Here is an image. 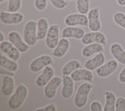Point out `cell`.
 I'll return each instance as SVG.
<instances>
[{"label": "cell", "instance_id": "cell-1", "mask_svg": "<svg viewBox=\"0 0 125 111\" xmlns=\"http://www.w3.org/2000/svg\"><path fill=\"white\" fill-rule=\"evenodd\" d=\"M27 88L22 84H19L15 92L8 99V105L9 107L13 110L19 109L27 98Z\"/></svg>", "mask_w": 125, "mask_h": 111}, {"label": "cell", "instance_id": "cell-2", "mask_svg": "<svg viewBox=\"0 0 125 111\" xmlns=\"http://www.w3.org/2000/svg\"><path fill=\"white\" fill-rule=\"evenodd\" d=\"M92 87V85L88 82H84L79 86L74 98V103L76 107L81 108L86 104L88 95Z\"/></svg>", "mask_w": 125, "mask_h": 111}, {"label": "cell", "instance_id": "cell-3", "mask_svg": "<svg viewBox=\"0 0 125 111\" xmlns=\"http://www.w3.org/2000/svg\"><path fill=\"white\" fill-rule=\"evenodd\" d=\"M37 22L30 20L24 25L23 34L25 42L30 46H33L37 42Z\"/></svg>", "mask_w": 125, "mask_h": 111}, {"label": "cell", "instance_id": "cell-4", "mask_svg": "<svg viewBox=\"0 0 125 111\" xmlns=\"http://www.w3.org/2000/svg\"><path fill=\"white\" fill-rule=\"evenodd\" d=\"M54 61L49 55H43L34 59L30 63L29 67L31 71L38 72L48 66L52 65Z\"/></svg>", "mask_w": 125, "mask_h": 111}, {"label": "cell", "instance_id": "cell-5", "mask_svg": "<svg viewBox=\"0 0 125 111\" xmlns=\"http://www.w3.org/2000/svg\"><path fill=\"white\" fill-rule=\"evenodd\" d=\"M81 40L82 44L85 45L92 43H99L104 45L106 42L105 35L99 31L87 32Z\"/></svg>", "mask_w": 125, "mask_h": 111}, {"label": "cell", "instance_id": "cell-6", "mask_svg": "<svg viewBox=\"0 0 125 111\" xmlns=\"http://www.w3.org/2000/svg\"><path fill=\"white\" fill-rule=\"evenodd\" d=\"M59 26L57 24H52L49 29L45 37L46 46L50 49H54L59 41Z\"/></svg>", "mask_w": 125, "mask_h": 111}, {"label": "cell", "instance_id": "cell-7", "mask_svg": "<svg viewBox=\"0 0 125 111\" xmlns=\"http://www.w3.org/2000/svg\"><path fill=\"white\" fill-rule=\"evenodd\" d=\"M24 20V16L19 12H10L1 11L0 13V20L4 24H17Z\"/></svg>", "mask_w": 125, "mask_h": 111}, {"label": "cell", "instance_id": "cell-8", "mask_svg": "<svg viewBox=\"0 0 125 111\" xmlns=\"http://www.w3.org/2000/svg\"><path fill=\"white\" fill-rule=\"evenodd\" d=\"M88 18L85 14L81 13H73L67 15L64 19V23L67 26H75L81 25L88 26Z\"/></svg>", "mask_w": 125, "mask_h": 111}, {"label": "cell", "instance_id": "cell-9", "mask_svg": "<svg viewBox=\"0 0 125 111\" xmlns=\"http://www.w3.org/2000/svg\"><path fill=\"white\" fill-rule=\"evenodd\" d=\"M118 63L116 60H110L95 69L97 75L100 77L105 78L112 74L117 69Z\"/></svg>", "mask_w": 125, "mask_h": 111}, {"label": "cell", "instance_id": "cell-10", "mask_svg": "<svg viewBox=\"0 0 125 111\" xmlns=\"http://www.w3.org/2000/svg\"><path fill=\"white\" fill-rule=\"evenodd\" d=\"M88 26L92 31H98L101 28V23L100 20L99 9L95 7L90 9L87 14Z\"/></svg>", "mask_w": 125, "mask_h": 111}, {"label": "cell", "instance_id": "cell-11", "mask_svg": "<svg viewBox=\"0 0 125 111\" xmlns=\"http://www.w3.org/2000/svg\"><path fill=\"white\" fill-rule=\"evenodd\" d=\"M62 83V78L59 76L53 77L44 87V93L45 97L49 99L54 98L57 94L58 88Z\"/></svg>", "mask_w": 125, "mask_h": 111}, {"label": "cell", "instance_id": "cell-12", "mask_svg": "<svg viewBox=\"0 0 125 111\" xmlns=\"http://www.w3.org/2000/svg\"><path fill=\"white\" fill-rule=\"evenodd\" d=\"M10 41L21 52H26L29 48L30 45L22 40L21 35L17 31H12L9 32L8 36Z\"/></svg>", "mask_w": 125, "mask_h": 111}, {"label": "cell", "instance_id": "cell-13", "mask_svg": "<svg viewBox=\"0 0 125 111\" xmlns=\"http://www.w3.org/2000/svg\"><path fill=\"white\" fill-rule=\"evenodd\" d=\"M0 48L9 58L15 61H17L20 58L21 52L10 41H3L0 42Z\"/></svg>", "mask_w": 125, "mask_h": 111}, {"label": "cell", "instance_id": "cell-14", "mask_svg": "<svg viewBox=\"0 0 125 111\" xmlns=\"http://www.w3.org/2000/svg\"><path fill=\"white\" fill-rule=\"evenodd\" d=\"M54 70L53 68L48 66L44 68L42 72L36 78V84L40 87L45 86L48 82L54 77Z\"/></svg>", "mask_w": 125, "mask_h": 111}, {"label": "cell", "instance_id": "cell-15", "mask_svg": "<svg viewBox=\"0 0 125 111\" xmlns=\"http://www.w3.org/2000/svg\"><path fill=\"white\" fill-rule=\"evenodd\" d=\"M74 80L68 75H63L62 87L61 89V95L65 99L70 98L74 92Z\"/></svg>", "mask_w": 125, "mask_h": 111}, {"label": "cell", "instance_id": "cell-16", "mask_svg": "<svg viewBox=\"0 0 125 111\" xmlns=\"http://www.w3.org/2000/svg\"><path fill=\"white\" fill-rule=\"evenodd\" d=\"M74 82L84 81L91 82L93 79V75L91 70L86 68H78L74 71L70 75Z\"/></svg>", "mask_w": 125, "mask_h": 111}, {"label": "cell", "instance_id": "cell-17", "mask_svg": "<svg viewBox=\"0 0 125 111\" xmlns=\"http://www.w3.org/2000/svg\"><path fill=\"white\" fill-rule=\"evenodd\" d=\"M85 34L84 30L78 27L68 26L64 27L62 32V37L65 38L81 39Z\"/></svg>", "mask_w": 125, "mask_h": 111}, {"label": "cell", "instance_id": "cell-18", "mask_svg": "<svg viewBox=\"0 0 125 111\" xmlns=\"http://www.w3.org/2000/svg\"><path fill=\"white\" fill-rule=\"evenodd\" d=\"M105 60V57L103 52L98 53L94 57L86 60L84 64V67L88 70H95L103 65Z\"/></svg>", "mask_w": 125, "mask_h": 111}, {"label": "cell", "instance_id": "cell-19", "mask_svg": "<svg viewBox=\"0 0 125 111\" xmlns=\"http://www.w3.org/2000/svg\"><path fill=\"white\" fill-rule=\"evenodd\" d=\"M70 46L69 40L65 38H62L59 40V43L54 49L52 54L53 56L60 58L64 56L68 50Z\"/></svg>", "mask_w": 125, "mask_h": 111}, {"label": "cell", "instance_id": "cell-20", "mask_svg": "<svg viewBox=\"0 0 125 111\" xmlns=\"http://www.w3.org/2000/svg\"><path fill=\"white\" fill-rule=\"evenodd\" d=\"M110 51L112 56L119 63L125 65V51L118 43H114L110 47Z\"/></svg>", "mask_w": 125, "mask_h": 111}, {"label": "cell", "instance_id": "cell-21", "mask_svg": "<svg viewBox=\"0 0 125 111\" xmlns=\"http://www.w3.org/2000/svg\"><path fill=\"white\" fill-rule=\"evenodd\" d=\"M104 45L99 43H92L84 46L82 50V55L84 57H89L94 54L103 52Z\"/></svg>", "mask_w": 125, "mask_h": 111}, {"label": "cell", "instance_id": "cell-22", "mask_svg": "<svg viewBox=\"0 0 125 111\" xmlns=\"http://www.w3.org/2000/svg\"><path fill=\"white\" fill-rule=\"evenodd\" d=\"M15 89L14 80L12 76L10 75H5L2 80L1 92L5 96L11 95Z\"/></svg>", "mask_w": 125, "mask_h": 111}, {"label": "cell", "instance_id": "cell-23", "mask_svg": "<svg viewBox=\"0 0 125 111\" xmlns=\"http://www.w3.org/2000/svg\"><path fill=\"white\" fill-rule=\"evenodd\" d=\"M0 67L4 69L13 72L16 71L19 68L16 61L8 58L2 53L0 57Z\"/></svg>", "mask_w": 125, "mask_h": 111}, {"label": "cell", "instance_id": "cell-24", "mask_svg": "<svg viewBox=\"0 0 125 111\" xmlns=\"http://www.w3.org/2000/svg\"><path fill=\"white\" fill-rule=\"evenodd\" d=\"M48 22L45 18H40L37 22V39L42 40L45 38L48 29Z\"/></svg>", "mask_w": 125, "mask_h": 111}, {"label": "cell", "instance_id": "cell-25", "mask_svg": "<svg viewBox=\"0 0 125 111\" xmlns=\"http://www.w3.org/2000/svg\"><path fill=\"white\" fill-rule=\"evenodd\" d=\"M105 96V104L104 111H115V103L116 97L115 94L111 91H106L104 93Z\"/></svg>", "mask_w": 125, "mask_h": 111}, {"label": "cell", "instance_id": "cell-26", "mask_svg": "<svg viewBox=\"0 0 125 111\" xmlns=\"http://www.w3.org/2000/svg\"><path fill=\"white\" fill-rule=\"evenodd\" d=\"M81 64L76 60H71L66 63L62 67V73L63 75H70L75 70L80 68Z\"/></svg>", "mask_w": 125, "mask_h": 111}, {"label": "cell", "instance_id": "cell-27", "mask_svg": "<svg viewBox=\"0 0 125 111\" xmlns=\"http://www.w3.org/2000/svg\"><path fill=\"white\" fill-rule=\"evenodd\" d=\"M90 0H77L76 8L79 13L86 14L89 11Z\"/></svg>", "mask_w": 125, "mask_h": 111}, {"label": "cell", "instance_id": "cell-28", "mask_svg": "<svg viewBox=\"0 0 125 111\" xmlns=\"http://www.w3.org/2000/svg\"><path fill=\"white\" fill-rule=\"evenodd\" d=\"M21 0H8L7 10L10 12H17L21 8Z\"/></svg>", "mask_w": 125, "mask_h": 111}, {"label": "cell", "instance_id": "cell-29", "mask_svg": "<svg viewBox=\"0 0 125 111\" xmlns=\"http://www.w3.org/2000/svg\"><path fill=\"white\" fill-rule=\"evenodd\" d=\"M113 20L115 23L125 29V14L122 12H117L113 15Z\"/></svg>", "mask_w": 125, "mask_h": 111}, {"label": "cell", "instance_id": "cell-30", "mask_svg": "<svg viewBox=\"0 0 125 111\" xmlns=\"http://www.w3.org/2000/svg\"><path fill=\"white\" fill-rule=\"evenodd\" d=\"M115 111H125V98L119 97L116 99Z\"/></svg>", "mask_w": 125, "mask_h": 111}, {"label": "cell", "instance_id": "cell-31", "mask_svg": "<svg viewBox=\"0 0 125 111\" xmlns=\"http://www.w3.org/2000/svg\"><path fill=\"white\" fill-rule=\"evenodd\" d=\"M49 1L54 7L59 9L64 8L68 4L67 1L65 0H49Z\"/></svg>", "mask_w": 125, "mask_h": 111}, {"label": "cell", "instance_id": "cell-32", "mask_svg": "<svg viewBox=\"0 0 125 111\" xmlns=\"http://www.w3.org/2000/svg\"><path fill=\"white\" fill-rule=\"evenodd\" d=\"M35 6L39 11H43L47 7V0H35Z\"/></svg>", "mask_w": 125, "mask_h": 111}, {"label": "cell", "instance_id": "cell-33", "mask_svg": "<svg viewBox=\"0 0 125 111\" xmlns=\"http://www.w3.org/2000/svg\"><path fill=\"white\" fill-rule=\"evenodd\" d=\"M90 110L91 111H103V108L100 102L98 101H94L90 105Z\"/></svg>", "mask_w": 125, "mask_h": 111}, {"label": "cell", "instance_id": "cell-34", "mask_svg": "<svg viewBox=\"0 0 125 111\" xmlns=\"http://www.w3.org/2000/svg\"><path fill=\"white\" fill-rule=\"evenodd\" d=\"M35 111H56L57 108L54 103H51L44 107L37 109Z\"/></svg>", "mask_w": 125, "mask_h": 111}, {"label": "cell", "instance_id": "cell-35", "mask_svg": "<svg viewBox=\"0 0 125 111\" xmlns=\"http://www.w3.org/2000/svg\"><path fill=\"white\" fill-rule=\"evenodd\" d=\"M119 81L122 83H125V67L122 69L118 75Z\"/></svg>", "mask_w": 125, "mask_h": 111}, {"label": "cell", "instance_id": "cell-36", "mask_svg": "<svg viewBox=\"0 0 125 111\" xmlns=\"http://www.w3.org/2000/svg\"><path fill=\"white\" fill-rule=\"evenodd\" d=\"M117 2L120 6H125V0H117Z\"/></svg>", "mask_w": 125, "mask_h": 111}, {"label": "cell", "instance_id": "cell-37", "mask_svg": "<svg viewBox=\"0 0 125 111\" xmlns=\"http://www.w3.org/2000/svg\"><path fill=\"white\" fill-rule=\"evenodd\" d=\"M3 41H4V35L3 34V33L0 31V42H3Z\"/></svg>", "mask_w": 125, "mask_h": 111}, {"label": "cell", "instance_id": "cell-38", "mask_svg": "<svg viewBox=\"0 0 125 111\" xmlns=\"http://www.w3.org/2000/svg\"><path fill=\"white\" fill-rule=\"evenodd\" d=\"M6 0H0V3H2L3 2H4V1H6Z\"/></svg>", "mask_w": 125, "mask_h": 111}, {"label": "cell", "instance_id": "cell-39", "mask_svg": "<svg viewBox=\"0 0 125 111\" xmlns=\"http://www.w3.org/2000/svg\"><path fill=\"white\" fill-rule=\"evenodd\" d=\"M71 0V1H73V0Z\"/></svg>", "mask_w": 125, "mask_h": 111}]
</instances>
